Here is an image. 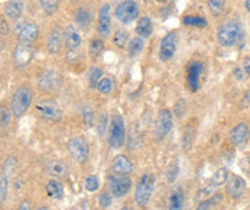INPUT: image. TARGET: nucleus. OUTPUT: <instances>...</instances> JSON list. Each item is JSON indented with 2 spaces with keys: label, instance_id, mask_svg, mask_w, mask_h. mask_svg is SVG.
<instances>
[{
  "label": "nucleus",
  "instance_id": "f257e3e1",
  "mask_svg": "<svg viewBox=\"0 0 250 210\" xmlns=\"http://www.w3.org/2000/svg\"><path fill=\"white\" fill-rule=\"evenodd\" d=\"M242 37V26L237 20H227L221 23L217 29V42L223 48H231L234 45H239V40Z\"/></svg>",
  "mask_w": 250,
  "mask_h": 210
},
{
  "label": "nucleus",
  "instance_id": "f03ea898",
  "mask_svg": "<svg viewBox=\"0 0 250 210\" xmlns=\"http://www.w3.org/2000/svg\"><path fill=\"white\" fill-rule=\"evenodd\" d=\"M32 104V91L28 87H19L15 89L10 98V111L13 117H22Z\"/></svg>",
  "mask_w": 250,
  "mask_h": 210
},
{
  "label": "nucleus",
  "instance_id": "7ed1b4c3",
  "mask_svg": "<svg viewBox=\"0 0 250 210\" xmlns=\"http://www.w3.org/2000/svg\"><path fill=\"white\" fill-rule=\"evenodd\" d=\"M126 142V125L122 115L114 114L108 124V145L113 148H122Z\"/></svg>",
  "mask_w": 250,
  "mask_h": 210
},
{
  "label": "nucleus",
  "instance_id": "20e7f679",
  "mask_svg": "<svg viewBox=\"0 0 250 210\" xmlns=\"http://www.w3.org/2000/svg\"><path fill=\"white\" fill-rule=\"evenodd\" d=\"M155 189V177L152 175H143L135 187V202L139 208L146 209Z\"/></svg>",
  "mask_w": 250,
  "mask_h": 210
},
{
  "label": "nucleus",
  "instance_id": "39448f33",
  "mask_svg": "<svg viewBox=\"0 0 250 210\" xmlns=\"http://www.w3.org/2000/svg\"><path fill=\"white\" fill-rule=\"evenodd\" d=\"M36 112L39 115L41 120L43 121H49V122H58L62 120V109L58 105L57 101L51 100V98H45L41 100L35 105Z\"/></svg>",
  "mask_w": 250,
  "mask_h": 210
},
{
  "label": "nucleus",
  "instance_id": "423d86ee",
  "mask_svg": "<svg viewBox=\"0 0 250 210\" xmlns=\"http://www.w3.org/2000/svg\"><path fill=\"white\" fill-rule=\"evenodd\" d=\"M139 13H141L139 4L135 0H123L122 3L117 4L114 10L116 19L123 25H129L133 20H136L139 18Z\"/></svg>",
  "mask_w": 250,
  "mask_h": 210
},
{
  "label": "nucleus",
  "instance_id": "0eeeda50",
  "mask_svg": "<svg viewBox=\"0 0 250 210\" xmlns=\"http://www.w3.org/2000/svg\"><path fill=\"white\" fill-rule=\"evenodd\" d=\"M34 59V48L31 43H18L12 52V61L13 67L16 70H23L26 68Z\"/></svg>",
  "mask_w": 250,
  "mask_h": 210
},
{
  "label": "nucleus",
  "instance_id": "6e6552de",
  "mask_svg": "<svg viewBox=\"0 0 250 210\" xmlns=\"http://www.w3.org/2000/svg\"><path fill=\"white\" fill-rule=\"evenodd\" d=\"M107 181L110 193L116 199L125 197L130 192V189H132V180H130L129 175H120L113 173L111 175H108Z\"/></svg>",
  "mask_w": 250,
  "mask_h": 210
},
{
  "label": "nucleus",
  "instance_id": "1a4fd4ad",
  "mask_svg": "<svg viewBox=\"0 0 250 210\" xmlns=\"http://www.w3.org/2000/svg\"><path fill=\"white\" fill-rule=\"evenodd\" d=\"M67 147H68V151H70L72 160H75L77 163L83 164L88 160L90 147H88V142L84 137H72L68 141Z\"/></svg>",
  "mask_w": 250,
  "mask_h": 210
},
{
  "label": "nucleus",
  "instance_id": "9d476101",
  "mask_svg": "<svg viewBox=\"0 0 250 210\" xmlns=\"http://www.w3.org/2000/svg\"><path fill=\"white\" fill-rule=\"evenodd\" d=\"M174 124V117L172 112L167 108L161 109L158 112V120H156V125H155V137L156 140H164L172 128Z\"/></svg>",
  "mask_w": 250,
  "mask_h": 210
},
{
  "label": "nucleus",
  "instance_id": "9b49d317",
  "mask_svg": "<svg viewBox=\"0 0 250 210\" xmlns=\"http://www.w3.org/2000/svg\"><path fill=\"white\" fill-rule=\"evenodd\" d=\"M177 45H178V36L175 32H168L162 37L161 45H159V59L162 62L169 61L175 52H177Z\"/></svg>",
  "mask_w": 250,
  "mask_h": 210
},
{
  "label": "nucleus",
  "instance_id": "f8f14e48",
  "mask_svg": "<svg viewBox=\"0 0 250 210\" xmlns=\"http://www.w3.org/2000/svg\"><path fill=\"white\" fill-rule=\"evenodd\" d=\"M61 85V75L54 70H43L38 79V87L43 92H52L57 91Z\"/></svg>",
  "mask_w": 250,
  "mask_h": 210
},
{
  "label": "nucleus",
  "instance_id": "ddd939ff",
  "mask_svg": "<svg viewBox=\"0 0 250 210\" xmlns=\"http://www.w3.org/2000/svg\"><path fill=\"white\" fill-rule=\"evenodd\" d=\"M246 180L242 175H229L227 181H226V192L229 194V197L231 199H240L245 193H246Z\"/></svg>",
  "mask_w": 250,
  "mask_h": 210
},
{
  "label": "nucleus",
  "instance_id": "4468645a",
  "mask_svg": "<svg viewBox=\"0 0 250 210\" xmlns=\"http://www.w3.org/2000/svg\"><path fill=\"white\" fill-rule=\"evenodd\" d=\"M249 139L250 130L249 125H248L246 122H239V124L234 125V128L230 131V141H231V144H233L236 148H239V150H242V148L246 147V144L249 142Z\"/></svg>",
  "mask_w": 250,
  "mask_h": 210
},
{
  "label": "nucleus",
  "instance_id": "2eb2a0df",
  "mask_svg": "<svg viewBox=\"0 0 250 210\" xmlns=\"http://www.w3.org/2000/svg\"><path fill=\"white\" fill-rule=\"evenodd\" d=\"M204 72V65L198 61H192L187 68V82L191 91H197L200 88V78Z\"/></svg>",
  "mask_w": 250,
  "mask_h": 210
},
{
  "label": "nucleus",
  "instance_id": "dca6fc26",
  "mask_svg": "<svg viewBox=\"0 0 250 210\" xmlns=\"http://www.w3.org/2000/svg\"><path fill=\"white\" fill-rule=\"evenodd\" d=\"M110 4L104 3L100 10H99V25H97V32L102 37H108L111 32V16H110Z\"/></svg>",
  "mask_w": 250,
  "mask_h": 210
},
{
  "label": "nucleus",
  "instance_id": "f3484780",
  "mask_svg": "<svg viewBox=\"0 0 250 210\" xmlns=\"http://www.w3.org/2000/svg\"><path fill=\"white\" fill-rule=\"evenodd\" d=\"M111 172L114 175H129L133 172V164L125 154H117L111 161Z\"/></svg>",
  "mask_w": 250,
  "mask_h": 210
},
{
  "label": "nucleus",
  "instance_id": "a211bd4d",
  "mask_svg": "<svg viewBox=\"0 0 250 210\" xmlns=\"http://www.w3.org/2000/svg\"><path fill=\"white\" fill-rule=\"evenodd\" d=\"M46 175H51L52 178H67L68 177V166L62 160H51L46 163L45 167Z\"/></svg>",
  "mask_w": 250,
  "mask_h": 210
},
{
  "label": "nucleus",
  "instance_id": "6ab92c4d",
  "mask_svg": "<svg viewBox=\"0 0 250 210\" xmlns=\"http://www.w3.org/2000/svg\"><path fill=\"white\" fill-rule=\"evenodd\" d=\"M91 20H93V15H91V10L85 6H80L75 9L74 12V22L77 25V28L85 31L90 28L91 25Z\"/></svg>",
  "mask_w": 250,
  "mask_h": 210
},
{
  "label": "nucleus",
  "instance_id": "aec40b11",
  "mask_svg": "<svg viewBox=\"0 0 250 210\" xmlns=\"http://www.w3.org/2000/svg\"><path fill=\"white\" fill-rule=\"evenodd\" d=\"M64 45L68 51H75L81 45V36L74 25H68L64 31Z\"/></svg>",
  "mask_w": 250,
  "mask_h": 210
},
{
  "label": "nucleus",
  "instance_id": "412c9836",
  "mask_svg": "<svg viewBox=\"0 0 250 210\" xmlns=\"http://www.w3.org/2000/svg\"><path fill=\"white\" fill-rule=\"evenodd\" d=\"M45 192H46V196H48V197L55 199V200L64 199V194H65L64 184H62L58 178H51V180L46 183Z\"/></svg>",
  "mask_w": 250,
  "mask_h": 210
},
{
  "label": "nucleus",
  "instance_id": "4be33fe9",
  "mask_svg": "<svg viewBox=\"0 0 250 210\" xmlns=\"http://www.w3.org/2000/svg\"><path fill=\"white\" fill-rule=\"evenodd\" d=\"M62 40H64V34L60 29H52L49 32V35H48V39H46V49H48V52L49 53L60 52Z\"/></svg>",
  "mask_w": 250,
  "mask_h": 210
},
{
  "label": "nucleus",
  "instance_id": "5701e85b",
  "mask_svg": "<svg viewBox=\"0 0 250 210\" xmlns=\"http://www.w3.org/2000/svg\"><path fill=\"white\" fill-rule=\"evenodd\" d=\"M38 34H39V28L36 25L35 22H28L25 25V28L19 32V42L21 43H32L38 37Z\"/></svg>",
  "mask_w": 250,
  "mask_h": 210
},
{
  "label": "nucleus",
  "instance_id": "b1692460",
  "mask_svg": "<svg viewBox=\"0 0 250 210\" xmlns=\"http://www.w3.org/2000/svg\"><path fill=\"white\" fill-rule=\"evenodd\" d=\"M229 175H230V173H229L227 167H221V169H218L214 175H213V177L210 178V183H208V186L206 187L204 193H208V192L214 190V189H217V187H220V186L226 184V181H227Z\"/></svg>",
  "mask_w": 250,
  "mask_h": 210
},
{
  "label": "nucleus",
  "instance_id": "393cba45",
  "mask_svg": "<svg viewBox=\"0 0 250 210\" xmlns=\"http://www.w3.org/2000/svg\"><path fill=\"white\" fill-rule=\"evenodd\" d=\"M23 12V1L22 0H9L4 4V13L7 18L18 20Z\"/></svg>",
  "mask_w": 250,
  "mask_h": 210
},
{
  "label": "nucleus",
  "instance_id": "a878e982",
  "mask_svg": "<svg viewBox=\"0 0 250 210\" xmlns=\"http://www.w3.org/2000/svg\"><path fill=\"white\" fill-rule=\"evenodd\" d=\"M168 210H184V189L181 186L172 190L168 202Z\"/></svg>",
  "mask_w": 250,
  "mask_h": 210
},
{
  "label": "nucleus",
  "instance_id": "bb28decb",
  "mask_svg": "<svg viewBox=\"0 0 250 210\" xmlns=\"http://www.w3.org/2000/svg\"><path fill=\"white\" fill-rule=\"evenodd\" d=\"M152 31H153L152 20L147 16L141 18L139 22H138V25H136V34H138V36L146 39V37H149V36L152 35Z\"/></svg>",
  "mask_w": 250,
  "mask_h": 210
},
{
  "label": "nucleus",
  "instance_id": "cd10ccee",
  "mask_svg": "<svg viewBox=\"0 0 250 210\" xmlns=\"http://www.w3.org/2000/svg\"><path fill=\"white\" fill-rule=\"evenodd\" d=\"M221 200H223V194H220V193L211 194L208 199H206V200L198 203L197 210H213Z\"/></svg>",
  "mask_w": 250,
  "mask_h": 210
},
{
  "label": "nucleus",
  "instance_id": "c85d7f7f",
  "mask_svg": "<svg viewBox=\"0 0 250 210\" xmlns=\"http://www.w3.org/2000/svg\"><path fill=\"white\" fill-rule=\"evenodd\" d=\"M145 48V40L141 36H135L133 39H130L129 42V56L135 58L136 55H139Z\"/></svg>",
  "mask_w": 250,
  "mask_h": 210
},
{
  "label": "nucleus",
  "instance_id": "c756f323",
  "mask_svg": "<svg viewBox=\"0 0 250 210\" xmlns=\"http://www.w3.org/2000/svg\"><path fill=\"white\" fill-rule=\"evenodd\" d=\"M182 23L185 26H191V28H206L207 26V20L201 16H195V15H188L182 19Z\"/></svg>",
  "mask_w": 250,
  "mask_h": 210
},
{
  "label": "nucleus",
  "instance_id": "7c9ffc66",
  "mask_svg": "<svg viewBox=\"0 0 250 210\" xmlns=\"http://www.w3.org/2000/svg\"><path fill=\"white\" fill-rule=\"evenodd\" d=\"M207 4L213 16H221L226 10V0H207Z\"/></svg>",
  "mask_w": 250,
  "mask_h": 210
},
{
  "label": "nucleus",
  "instance_id": "2f4dec72",
  "mask_svg": "<svg viewBox=\"0 0 250 210\" xmlns=\"http://www.w3.org/2000/svg\"><path fill=\"white\" fill-rule=\"evenodd\" d=\"M39 6L46 15H54L60 7V0H39Z\"/></svg>",
  "mask_w": 250,
  "mask_h": 210
},
{
  "label": "nucleus",
  "instance_id": "473e14b6",
  "mask_svg": "<svg viewBox=\"0 0 250 210\" xmlns=\"http://www.w3.org/2000/svg\"><path fill=\"white\" fill-rule=\"evenodd\" d=\"M102 76H103V70H102V68H97V67L91 68L90 72H88V82H90V88H97L99 82L103 79Z\"/></svg>",
  "mask_w": 250,
  "mask_h": 210
},
{
  "label": "nucleus",
  "instance_id": "72a5a7b5",
  "mask_svg": "<svg viewBox=\"0 0 250 210\" xmlns=\"http://www.w3.org/2000/svg\"><path fill=\"white\" fill-rule=\"evenodd\" d=\"M84 187H85V190L87 192H96V190H99V187H100V180H99V177L96 175H88L85 177V180H84Z\"/></svg>",
  "mask_w": 250,
  "mask_h": 210
},
{
  "label": "nucleus",
  "instance_id": "f704fd0d",
  "mask_svg": "<svg viewBox=\"0 0 250 210\" xmlns=\"http://www.w3.org/2000/svg\"><path fill=\"white\" fill-rule=\"evenodd\" d=\"M81 117H83V121L87 127H93L94 124V111L91 106L88 105H84L83 109H81Z\"/></svg>",
  "mask_w": 250,
  "mask_h": 210
},
{
  "label": "nucleus",
  "instance_id": "c9c22d12",
  "mask_svg": "<svg viewBox=\"0 0 250 210\" xmlns=\"http://www.w3.org/2000/svg\"><path fill=\"white\" fill-rule=\"evenodd\" d=\"M7 190H9V175L4 172H1V175H0V200H1V203H4L7 199Z\"/></svg>",
  "mask_w": 250,
  "mask_h": 210
},
{
  "label": "nucleus",
  "instance_id": "e433bc0d",
  "mask_svg": "<svg viewBox=\"0 0 250 210\" xmlns=\"http://www.w3.org/2000/svg\"><path fill=\"white\" fill-rule=\"evenodd\" d=\"M127 39H129V34H127L125 29H117V31L114 32V36H113V42H114V45L119 46V48H123V46L126 45Z\"/></svg>",
  "mask_w": 250,
  "mask_h": 210
},
{
  "label": "nucleus",
  "instance_id": "4c0bfd02",
  "mask_svg": "<svg viewBox=\"0 0 250 210\" xmlns=\"http://www.w3.org/2000/svg\"><path fill=\"white\" fill-rule=\"evenodd\" d=\"M103 48H104V43H103V40L102 39H99V37H96V39H93L91 40V43H90V55L91 56H99L100 53H102V51H103Z\"/></svg>",
  "mask_w": 250,
  "mask_h": 210
},
{
  "label": "nucleus",
  "instance_id": "58836bf2",
  "mask_svg": "<svg viewBox=\"0 0 250 210\" xmlns=\"http://www.w3.org/2000/svg\"><path fill=\"white\" fill-rule=\"evenodd\" d=\"M97 89H99L102 94L108 95V94L113 91V81H111L110 78H103V79L99 82V85H97Z\"/></svg>",
  "mask_w": 250,
  "mask_h": 210
},
{
  "label": "nucleus",
  "instance_id": "ea45409f",
  "mask_svg": "<svg viewBox=\"0 0 250 210\" xmlns=\"http://www.w3.org/2000/svg\"><path fill=\"white\" fill-rule=\"evenodd\" d=\"M10 124V112L7 108L1 106L0 108V125H1V130L4 131Z\"/></svg>",
  "mask_w": 250,
  "mask_h": 210
},
{
  "label": "nucleus",
  "instance_id": "a19ab883",
  "mask_svg": "<svg viewBox=\"0 0 250 210\" xmlns=\"http://www.w3.org/2000/svg\"><path fill=\"white\" fill-rule=\"evenodd\" d=\"M191 145H192V128L187 127L184 131V136H182V147H184V150H189Z\"/></svg>",
  "mask_w": 250,
  "mask_h": 210
},
{
  "label": "nucleus",
  "instance_id": "79ce46f5",
  "mask_svg": "<svg viewBox=\"0 0 250 210\" xmlns=\"http://www.w3.org/2000/svg\"><path fill=\"white\" fill-rule=\"evenodd\" d=\"M99 202H100V206L102 208L107 209V208L111 206V203H113V194L110 192H103L100 194V197H99Z\"/></svg>",
  "mask_w": 250,
  "mask_h": 210
},
{
  "label": "nucleus",
  "instance_id": "37998d69",
  "mask_svg": "<svg viewBox=\"0 0 250 210\" xmlns=\"http://www.w3.org/2000/svg\"><path fill=\"white\" fill-rule=\"evenodd\" d=\"M15 158L13 157H7L4 161H3V170L1 172H4L6 175L10 177V173L13 172V169H15Z\"/></svg>",
  "mask_w": 250,
  "mask_h": 210
},
{
  "label": "nucleus",
  "instance_id": "c03bdc74",
  "mask_svg": "<svg viewBox=\"0 0 250 210\" xmlns=\"http://www.w3.org/2000/svg\"><path fill=\"white\" fill-rule=\"evenodd\" d=\"M106 128H108V124H107V117L103 114V115H100L99 117V124H97V133L100 134V136H103L104 134V131H106Z\"/></svg>",
  "mask_w": 250,
  "mask_h": 210
},
{
  "label": "nucleus",
  "instance_id": "a18cd8bd",
  "mask_svg": "<svg viewBox=\"0 0 250 210\" xmlns=\"http://www.w3.org/2000/svg\"><path fill=\"white\" fill-rule=\"evenodd\" d=\"M178 173H179V169H178V166H177V163H172V164L168 167L167 177H168V180H169V181H174V180L177 178Z\"/></svg>",
  "mask_w": 250,
  "mask_h": 210
},
{
  "label": "nucleus",
  "instance_id": "49530a36",
  "mask_svg": "<svg viewBox=\"0 0 250 210\" xmlns=\"http://www.w3.org/2000/svg\"><path fill=\"white\" fill-rule=\"evenodd\" d=\"M187 103L184 101V100H181V101H178L177 103V105H175V112H177V115L178 117H182L184 115V112H185V109H187Z\"/></svg>",
  "mask_w": 250,
  "mask_h": 210
},
{
  "label": "nucleus",
  "instance_id": "de8ad7c7",
  "mask_svg": "<svg viewBox=\"0 0 250 210\" xmlns=\"http://www.w3.org/2000/svg\"><path fill=\"white\" fill-rule=\"evenodd\" d=\"M250 106V89L249 91H246V94L243 95V98H242V101H240V108L242 109H245V108H248Z\"/></svg>",
  "mask_w": 250,
  "mask_h": 210
},
{
  "label": "nucleus",
  "instance_id": "09e8293b",
  "mask_svg": "<svg viewBox=\"0 0 250 210\" xmlns=\"http://www.w3.org/2000/svg\"><path fill=\"white\" fill-rule=\"evenodd\" d=\"M28 22H25L23 19H18L16 20V23H15V34L16 35H19V32L25 28V25H26Z\"/></svg>",
  "mask_w": 250,
  "mask_h": 210
},
{
  "label": "nucleus",
  "instance_id": "8fccbe9b",
  "mask_svg": "<svg viewBox=\"0 0 250 210\" xmlns=\"http://www.w3.org/2000/svg\"><path fill=\"white\" fill-rule=\"evenodd\" d=\"M19 210H32V203H31V200L23 199V200L19 203Z\"/></svg>",
  "mask_w": 250,
  "mask_h": 210
},
{
  "label": "nucleus",
  "instance_id": "3c124183",
  "mask_svg": "<svg viewBox=\"0 0 250 210\" xmlns=\"http://www.w3.org/2000/svg\"><path fill=\"white\" fill-rule=\"evenodd\" d=\"M0 32H1V35H6L9 32V25L4 18H1V20H0Z\"/></svg>",
  "mask_w": 250,
  "mask_h": 210
},
{
  "label": "nucleus",
  "instance_id": "603ef678",
  "mask_svg": "<svg viewBox=\"0 0 250 210\" xmlns=\"http://www.w3.org/2000/svg\"><path fill=\"white\" fill-rule=\"evenodd\" d=\"M233 75H234V78L236 79H239V81H242L243 78H245V70H242L240 68H234V70H233Z\"/></svg>",
  "mask_w": 250,
  "mask_h": 210
},
{
  "label": "nucleus",
  "instance_id": "864d4df0",
  "mask_svg": "<svg viewBox=\"0 0 250 210\" xmlns=\"http://www.w3.org/2000/svg\"><path fill=\"white\" fill-rule=\"evenodd\" d=\"M243 70L248 76H250V56H248L243 62Z\"/></svg>",
  "mask_w": 250,
  "mask_h": 210
},
{
  "label": "nucleus",
  "instance_id": "5fc2aeb1",
  "mask_svg": "<svg viewBox=\"0 0 250 210\" xmlns=\"http://www.w3.org/2000/svg\"><path fill=\"white\" fill-rule=\"evenodd\" d=\"M246 166H248L246 167V172H248V175H250V157L246 158Z\"/></svg>",
  "mask_w": 250,
  "mask_h": 210
},
{
  "label": "nucleus",
  "instance_id": "6e6d98bb",
  "mask_svg": "<svg viewBox=\"0 0 250 210\" xmlns=\"http://www.w3.org/2000/svg\"><path fill=\"white\" fill-rule=\"evenodd\" d=\"M245 7H246V10L250 13V0H246V1H245Z\"/></svg>",
  "mask_w": 250,
  "mask_h": 210
},
{
  "label": "nucleus",
  "instance_id": "4d7b16f0",
  "mask_svg": "<svg viewBox=\"0 0 250 210\" xmlns=\"http://www.w3.org/2000/svg\"><path fill=\"white\" fill-rule=\"evenodd\" d=\"M34 210H49V209H48L46 206H38V208H36V209H34Z\"/></svg>",
  "mask_w": 250,
  "mask_h": 210
},
{
  "label": "nucleus",
  "instance_id": "13d9d810",
  "mask_svg": "<svg viewBox=\"0 0 250 210\" xmlns=\"http://www.w3.org/2000/svg\"><path fill=\"white\" fill-rule=\"evenodd\" d=\"M122 210H133V208H130V206H123Z\"/></svg>",
  "mask_w": 250,
  "mask_h": 210
},
{
  "label": "nucleus",
  "instance_id": "bf43d9fd",
  "mask_svg": "<svg viewBox=\"0 0 250 210\" xmlns=\"http://www.w3.org/2000/svg\"><path fill=\"white\" fill-rule=\"evenodd\" d=\"M158 1H161V3H165V1H168V0H158Z\"/></svg>",
  "mask_w": 250,
  "mask_h": 210
},
{
  "label": "nucleus",
  "instance_id": "052dcab7",
  "mask_svg": "<svg viewBox=\"0 0 250 210\" xmlns=\"http://www.w3.org/2000/svg\"><path fill=\"white\" fill-rule=\"evenodd\" d=\"M71 1H78V0H71Z\"/></svg>",
  "mask_w": 250,
  "mask_h": 210
},
{
  "label": "nucleus",
  "instance_id": "680f3d73",
  "mask_svg": "<svg viewBox=\"0 0 250 210\" xmlns=\"http://www.w3.org/2000/svg\"><path fill=\"white\" fill-rule=\"evenodd\" d=\"M145 1H147V0H145Z\"/></svg>",
  "mask_w": 250,
  "mask_h": 210
}]
</instances>
